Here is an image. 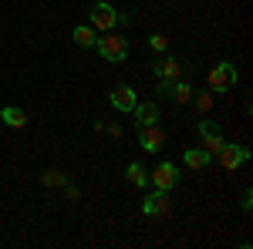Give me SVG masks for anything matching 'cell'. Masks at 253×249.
Wrapping results in <instances>:
<instances>
[{
	"instance_id": "obj_11",
	"label": "cell",
	"mask_w": 253,
	"mask_h": 249,
	"mask_svg": "<svg viewBox=\"0 0 253 249\" xmlns=\"http://www.w3.org/2000/svg\"><path fill=\"white\" fill-rule=\"evenodd\" d=\"M210 158H213V155L206 152V148H189V152L182 155V162H186L189 169H196V172H203V169L210 165Z\"/></svg>"
},
{
	"instance_id": "obj_16",
	"label": "cell",
	"mask_w": 253,
	"mask_h": 249,
	"mask_svg": "<svg viewBox=\"0 0 253 249\" xmlns=\"http://www.w3.org/2000/svg\"><path fill=\"white\" fill-rule=\"evenodd\" d=\"M169 98H175L179 105H189V101H193V88H189L186 81H179V77H175V81H172V91H169Z\"/></svg>"
},
{
	"instance_id": "obj_13",
	"label": "cell",
	"mask_w": 253,
	"mask_h": 249,
	"mask_svg": "<svg viewBox=\"0 0 253 249\" xmlns=\"http://www.w3.org/2000/svg\"><path fill=\"white\" fill-rule=\"evenodd\" d=\"M0 118H3L7 128H24V125H27V115H24L20 108H14V105H7V108L0 111Z\"/></svg>"
},
{
	"instance_id": "obj_8",
	"label": "cell",
	"mask_w": 253,
	"mask_h": 249,
	"mask_svg": "<svg viewBox=\"0 0 253 249\" xmlns=\"http://www.w3.org/2000/svg\"><path fill=\"white\" fill-rule=\"evenodd\" d=\"M162 145H166V135H162L159 125L138 128V148H142V152H162Z\"/></svg>"
},
{
	"instance_id": "obj_17",
	"label": "cell",
	"mask_w": 253,
	"mask_h": 249,
	"mask_svg": "<svg viewBox=\"0 0 253 249\" xmlns=\"http://www.w3.org/2000/svg\"><path fill=\"white\" fill-rule=\"evenodd\" d=\"M196 108H199V111L206 115V111L213 108V95H210V91H203V95H196Z\"/></svg>"
},
{
	"instance_id": "obj_14",
	"label": "cell",
	"mask_w": 253,
	"mask_h": 249,
	"mask_svg": "<svg viewBox=\"0 0 253 249\" xmlns=\"http://www.w3.org/2000/svg\"><path fill=\"white\" fill-rule=\"evenodd\" d=\"M125 175H128V182H132L135 189H145V185H149V169L138 165V162H132V165L125 169Z\"/></svg>"
},
{
	"instance_id": "obj_10",
	"label": "cell",
	"mask_w": 253,
	"mask_h": 249,
	"mask_svg": "<svg viewBox=\"0 0 253 249\" xmlns=\"http://www.w3.org/2000/svg\"><path fill=\"white\" fill-rule=\"evenodd\" d=\"M132 115H135V125H138V128H145V125H159V108L152 105V101H135Z\"/></svg>"
},
{
	"instance_id": "obj_4",
	"label": "cell",
	"mask_w": 253,
	"mask_h": 249,
	"mask_svg": "<svg viewBox=\"0 0 253 249\" xmlns=\"http://www.w3.org/2000/svg\"><path fill=\"white\" fill-rule=\"evenodd\" d=\"M115 24H118V10L112 7V3L98 0L95 7H91V27L105 34V31H115Z\"/></svg>"
},
{
	"instance_id": "obj_19",
	"label": "cell",
	"mask_w": 253,
	"mask_h": 249,
	"mask_svg": "<svg viewBox=\"0 0 253 249\" xmlns=\"http://www.w3.org/2000/svg\"><path fill=\"white\" fill-rule=\"evenodd\" d=\"M149 44H152V51H166V47H169V40L162 37V34H152V37H149Z\"/></svg>"
},
{
	"instance_id": "obj_2",
	"label": "cell",
	"mask_w": 253,
	"mask_h": 249,
	"mask_svg": "<svg viewBox=\"0 0 253 249\" xmlns=\"http://www.w3.org/2000/svg\"><path fill=\"white\" fill-rule=\"evenodd\" d=\"M236 77H240L236 64H230V61H219L213 71L206 74V84H210L213 91H230V88L236 84Z\"/></svg>"
},
{
	"instance_id": "obj_20",
	"label": "cell",
	"mask_w": 253,
	"mask_h": 249,
	"mask_svg": "<svg viewBox=\"0 0 253 249\" xmlns=\"http://www.w3.org/2000/svg\"><path fill=\"white\" fill-rule=\"evenodd\" d=\"M250 199H253V192L247 189V192H243V202H240V206H243V212H247V215H250V209H253V202H250Z\"/></svg>"
},
{
	"instance_id": "obj_5",
	"label": "cell",
	"mask_w": 253,
	"mask_h": 249,
	"mask_svg": "<svg viewBox=\"0 0 253 249\" xmlns=\"http://www.w3.org/2000/svg\"><path fill=\"white\" fill-rule=\"evenodd\" d=\"M149 182H152L156 189H162V192H172L175 185H179V169H175L172 162H162L159 169L149 172Z\"/></svg>"
},
{
	"instance_id": "obj_9",
	"label": "cell",
	"mask_w": 253,
	"mask_h": 249,
	"mask_svg": "<svg viewBox=\"0 0 253 249\" xmlns=\"http://www.w3.org/2000/svg\"><path fill=\"white\" fill-rule=\"evenodd\" d=\"M142 212H145V215H152V219L166 215V212H169V192L156 189L149 199H145V202H142Z\"/></svg>"
},
{
	"instance_id": "obj_12",
	"label": "cell",
	"mask_w": 253,
	"mask_h": 249,
	"mask_svg": "<svg viewBox=\"0 0 253 249\" xmlns=\"http://www.w3.org/2000/svg\"><path fill=\"white\" fill-rule=\"evenodd\" d=\"M156 74H159V77H169V81H175V77L182 74V64H179L175 58H162V61L156 64Z\"/></svg>"
},
{
	"instance_id": "obj_6",
	"label": "cell",
	"mask_w": 253,
	"mask_h": 249,
	"mask_svg": "<svg viewBox=\"0 0 253 249\" xmlns=\"http://www.w3.org/2000/svg\"><path fill=\"white\" fill-rule=\"evenodd\" d=\"M196 132H199V142H203V148H206L210 155H216V152H219V145H223V132H219V125H216V121L203 118Z\"/></svg>"
},
{
	"instance_id": "obj_15",
	"label": "cell",
	"mask_w": 253,
	"mask_h": 249,
	"mask_svg": "<svg viewBox=\"0 0 253 249\" xmlns=\"http://www.w3.org/2000/svg\"><path fill=\"white\" fill-rule=\"evenodd\" d=\"M71 37H75V44H78V47H95V27H91V24H81V27H75V34H71Z\"/></svg>"
},
{
	"instance_id": "obj_18",
	"label": "cell",
	"mask_w": 253,
	"mask_h": 249,
	"mask_svg": "<svg viewBox=\"0 0 253 249\" xmlns=\"http://www.w3.org/2000/svg\"><path fill=\"white\" fill-rule=\"evenodd\" d=\"M41 182H44L47 189H58V185H64V178H61L58 172H44V175H41Z\"/></svg>"
},
{
	"instance_id": "obj_3",
	"label": "cell",
	"mask_w": 253,
	"mask_h": 249,
	"mask_svg": "<svg viewBox=\"0 0 253 249\" xmlns=\"http://www.w3.org/2000/svg\"><path fill=\"white\" fill-rule=\"evenodd\" d=\"M216 155H219V165H223L226 172H236V169L250 158V148H247V145H226V142H223Z\"/></svg>"
},
{
	"instance_id": "obj_7",
	"label": "cell",
	"mask_w": 253,
	"mask_h": 249,
	"mask_svg": "<svg viewBox=\"0 0 253 249\" xmlns=\"http://www.w3.org/2000/svg\"><path fill=\"white\" fill-rule=\"evenodd\" d=\"M108 101H112V108H115V111H122V115H132V108H135L138 98H135V88H128V84H115Z\"/></svg>"
},
{
	"instance_id": "obj_1",
	"label": "cell",
	"mask_w": 253,
	"mask_h": 249,
	"mask_svg": "<svg viewBox=\"0 0 253 249\" xmlns=\"http://www.w3.org/2000/svg\"><path fill=\"white\" fill-rule=\"evenodd\" d=\"M95 47L108 64H122V61L128 58V40L122 37V34H112V31H105V37H98Z\"/></svg>"
}]
</instances>
